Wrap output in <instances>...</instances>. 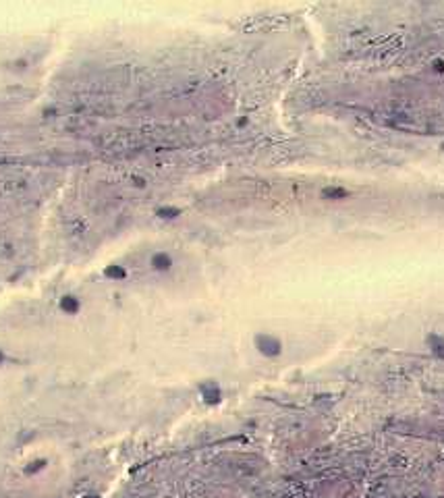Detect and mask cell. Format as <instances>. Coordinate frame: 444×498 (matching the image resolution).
Returning a JSON list of instances; mask_svg holds the SVG:
<instances>
[{
    "label": "cell",
    "instance_id": "7",
    "mask_svg": "<svg viewBox=\"0 0 444 498\" xmlns=\"http://www.w3.org/2000/svg\"><path fill=\"white\" fill-rule=\"evenodd\" d=\"M0 362H3V353H0Z\"/></svg>",
    "mask_w": 444,
    "mask_h": 498
},
{
    "label": "cell",
    "instance_id": "5",
    "mask_svg": "<svg viewBox=\"0 0 444 498\" xmlns=\"http://www.w3.org/2000/svg\"><path fill=\"white\" fill-rule=\"evenodd\" d=\"M104 274H106V276H110V278H125L127 276V272L121 266H108Z\"/></svg>",
    "mask_w": 444,
    "mask_h": 498
},
{
    "label": "cell",
    "instance_id": "8",
    "mask_svg": "<svg viewBox=\"0 0 444 498\" xmlns=\"http://www.w3.org/2000/svg\"><path fill=\"white\" fill-rule=\"evenodd\" d=\"M85 498H96V496H85Z\"/></svg>",
    "mask_w": 444,
    "mask_h": 498
},
{
    "label": "cell",
    "instance_id": "4",
    "mask_svg": "<svg viewBox=\"0 0 444 498\" xmlns=\"http://www.w3.org/2000/svg\"><path fill=\"white\" fill-rule=\"evenodd\" d=\"M322 195L328 197V199H343V197H347L349 193L345 191L343 187H328V189H324V191H322Z\"/></svg>",
    "mask_w": 444,
    "mask_h": 498
},
{
    "label": "cell",
    "instance_id": "2",
    "mask_svg": "<svg viewBox=\"0 0 444 498\" xmlns=\"http://www.w3.org/2000/svg\"><path fill=\"white\" fill-rule=\"evenodd\" d=\"M152 266H154V270H168L170 266H173V260H170V255L168 253H156L152 257Z\"/></svg>",
    "mask_w": 444,
    "mask_h": 498
},
{
    "label": "cell",
    "instance_id": "1",
    "mask_svg": "<svg viewBox=\"0 0 444 498\" xmlns=\"http://www.w3.org/2000/svg\"><path fill=\"white\" fill-rule=\"evenodd\" d=\"M255 347L260 349V353H264L268 357H274L280 353V340L270 336V334H260V336H255Z\"/></svg>",
    "mask_w": 444,
    "mask_h": 498
},
{
    "label": "cell",
    "instance_id": "6",
    "mask_svg": "<svg viewBox=\"0 0 444 498\" xmlns=\"http://www.w3.org/2000/svg\"><path fill=\"white\" fill-rule=\"evenodd\" d=\"M181 214V210H177V208H162V210H158V216H162V218H177Z\"/></svg>",
    "mask_w": 444,
    "mask_h": 498
},
{
    "label": "cell",
    "instance_id": "3",
    "mask_svg": "<svg viewBox=\"0 0 444 498\" xmlns=\"http://www.w3.org/2000/svg\"><path fill=\"white\" fill-rule=\"evenodd\" d=\"M60 310L66 312V314H77L79 312V299L73 297V295H64L60 299Z\"/></svg>",
    "mask_w": 444,
    "mask_h": 498
}]
</instances>
